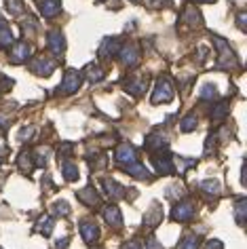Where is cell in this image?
I'll return each instance as SVG.
<instances>
[{
	"mask_svg": "<svg viewBox=\"0 0 247 249\" xmlns=\"http://www.w3.org/2000/svg\"><path fill=\"white\" fill-rule=\"evenodd\" d=\"M213 47L218 49V68L230 70L237 64V57H234V51L230 49V45L224 38H220V36H213Z\"/></svg>",
	"mask_w": 247,
	"mask_h": 249,
	"instance_id": "6da1fadb",
	"label": "cell"
},
{
	"mask_svg": "<svg viewBox=\"0 0 247 249\" xmlns=\"http://www.w3.org/2000/svg\"><path fill=\"white\" fill-rule=\"evenodd\" d=\"M174 85L167 76H160L154 85V91H152V104H169L174 99Z\"/></svg>",
	"mask_w": 247,
	"mask_h": 249,
	"instance_id": "7a4b0ae2",
	"label": "cell"
},
{
	"mask_svg": "<svg viewBox=\"0 0 247 249\" xmlns=\"http://www.w3.org/2000/svg\"><path fill=\"white\" fill-rule=\"evenodd\" d=\"M80 85H83V74L78 70H68L64 74L61 85L57 87V93H61V95H72V93H76L80 89Z\"/></svg>",
	"mask_w": 247,
	"mask_h": 249,
	"instance_id": "3957f363",
	"label": "cell"
},
{
	"mask_svg": "<svg viewBox=\"0 0 247 249\" xmlns=\"http://www.w3.org/2000/svg\"><path fill=\"white\" fill-rule=\"evenodd\" d=\"M119 57L123 61V66L133 70L135 66L140 64V49L135 42H127V45H121V51H119Z\"/></svg>",
	"mask_w": 247,
	"mask_h": 249,
	"instance_id": "277c9868",
	"label": "cell"
},
{
	"mask_svg": "<svg viewBox=\"0 0 247 249\" xmlns=\"http://www.w3.org/2000/svg\"><path fill=\"white\" fill-rule=\"evenodd\" d=\"M196 209H194V203L193 201H180L171 211V220L174 222H190L194 217Z\"/></svg>",
	"mask_w": 247,
	"mask_h": 249,
	"instance_id": "5b68a950",
	"label": "cell"
},
{
	"mask_svg": "<svg viewBox=\"0 0 247 249\" xmlns=\"http://www.w3.org/2000/svg\"><path fill=\"white\" fill-rule=\"evenodd\" d=\"M152 160H154V167L160 176H174L176 173V165H174V159L169 157L167 152H154L152 154Z\"/></svg>",
	"mask_w": 247,
	"mask_h": 249,
	"instance_id": "8992f818",
	"label": "cell"
},
{
	"mask_svg": "<svg viewBox=\"0 0 247 249\" xmlns=\"http://www.w3.org/2000/svg\"><path fill=\"white\" fill-rule=\"evenodd\" d=\"M30 68H32V72L38 74V76H51L55 72V68H57V61L51 57H34Z\"/></svg>",
	"mask_w": 247,
	"mask_h": 249,
	"instance_id": "52a82bcc",
	"label": "cell"
},
{
	"mask_svg": "<svg viewBox=\"0 0 247 249\" xmlns=\"http://www.w3.org/2000/svg\"><path fill=\"white\" fill-rule=\"evenodd\" d=\"M114 159H116V163L127 167L131 163H138V150H135L131 144H121L119 148H116V152H114Z\"/></svg>",
	"mask_w": 247,
	"mask_h": 249,
	"instance_id": "ba28073f",
	"label": "cell"
},
{
	"mask_svg": "<svg viewBox=\"0 0 247 249\" xmlns=\"http://www.w3.org/2000/svg\"><path fill=\"white\" fill-rule=\"evenodd\" d=\"M78 230H80V236L85 239V243H95L100 239V226L93 222V220H83L78 224Z\"/></svg>",
	"mask_w": 247,
	"mask_h": 249,
	"instance_id": "9c48e42d",
	"label": "cell"
},
{
	"mask_svg": "<svg viewBox=\"0 0 247 249\" xmlns=\"http://www.w3.org/2000/svg\"><path fill=\"white\" fill-rule=\"evenodd\" d=\"M102 213H104V220H106L108 226L123 228V215H121V209L116 207V205H106V207L102 209Z\"/></svg>",
	"mask_w": 247,
	"mask_h": 249,
	"instance_id": "30bf717a",
	"label": "cell"
},
{
	"mask_svg": "<svg viewBox=\"0 0 247 249\" xmlns=\"http://www.w3.org/2000/svg\"><path fill=\"white\" fill-rule=\"evenodd\" d=\"M30 53H32V49H30L28 42H13V47H11V61L13 64H23L28 57H30Z\"/></svg>",
	"mask_w": 247,
	"mask_h": 249,
	"instance_id": "8fae6325",
	"label": "cell"
},
{
	"mask_svg": "<svg viewBox=\"0 0 247 249\" xmlns=\"http://www.w3.org/2000/svg\"><path fill=\"white\" fill-rule=\"evenodd\" d=\"M182 23H186L188 28H201L203 26V17L199 13V9L193 7V4H186L182 13Z\"/></svg>",
	"mask_w": 247,
	"mask_h": 249,
	"instance_id": "7c38bea8",
	"label": "cell"
},
{
	"mask_svg": "<svg viewBox=\"0 0 247 249\" xmlns=\"http://www.w3.org/2000/svg\"><path fill=\"white\" fill-rule=\"evenodd\" d=\"M119 51H121V38H104L97 53H100V57L110 59V57H116Z\"/></svg>",
	"mask_w": 247,
	"mask_h": 249,
	"instance_id": "4fadbf2b",
	"label": "cell"
},
{
	"mask_svg": "<svg viewBox=\"0 0 247 249\" xmlns=\"http://www.w3.org/2000/svg\"><path fill=\"white\" fill-rule=\"evenodd\" d=\"M47 45H49V49H51L55 55H61V53L66 51V38H64V34H61L59 30H53V32H49Z\"/></svg>",
	"mask_w": 247,
	"mask_h": 249,
	"instance_id": "5bb4252c",
	"label": "cell"
},
{
	"mask_svg": "<svg viewBox=\"0 0 247 249\" xmlns=\"http://www.w3.org/2000/svg\"><path fill=\"white\" fill-rule=\"evenodd\" d=\"M146 148L148 150H152V152H163V150H167L169 148V140L165 138V135H160V133H150L146 138Z\"/></svg>",
	"mask_w": 247,
	"mask_h": 249,
	"instance_id": "9a60e30c",
	"label": "cell"
},
{
	"mask_svg": "<svg viewBox=\"0 0 247 249\" xmlns=\"http://www.w3.org/2000/svg\"><path fill=\"white\" fill-rule=\"evenodd\" d=\"M125 89L131 95H141L148 89V76H131L129 80H125Z\"/></svg>",
	"mask_w": 247,
	"mask_h": 249,
	"instance_id": "2e32d148",
	"label": "cell"
},
{
	"mask_svg": "<svg viewBox=\"0 0 247 249\" xmlns=\"http://www.w3.org/2000/svg\"><path fill=\"white\" fill-rule=\"evenodd\" d=\"M76 196H78V201H80V203L89 205V207H97V205L102 203V201H100V195L95 192L93 186H87V188L78 190V192H76Z\"/></svg>",
	"mask_w": 247,
	"mask_h": 249,
	"instance_id": "e0dca14e",
	"label": "cell"
},
{
	"mask_svg": "<svg viewBox=\"0 0 247 249\" xmlns=\"http://www.w3.org/2000/svg\"><path fill=\"white\" fill-rule=\"evenodd\" d=\"M160 220H163V209H160L159 203H152V207L148 209L144 215V224L148 228H154V226H159Z\"/></svg>",
	"mask_w": 247,
	"mask_h": 249,
	"instance_id": "ac0fdd59",
	"label": "cell"
},
{
	"mask_svg": "<svg viewBox=\"0 0 247 249\" xmlns=\"http://www.w3.org/2000/svg\"><path fill=\"white\" fill-rule=\"evenodd\" d=\"M38 9L45 17H57L61 13V0H40Z\"/></svg>",
	"mask_w": 247,
	"mask_h": 249,
	"instance_id": "d6986e66",
	"label": "cell"
},
{
	"mask_svg": "<svg viewBox=\"0 0 247 249\" xmlns=\"http://www.w3.org/2000/svg\"><path fill=\"white\" fill-rule=\"evenodd\" d=\"M87 80H91V83H100V80L104 78V70L100 64H95V61H91V64L85 66V70L80 72Z\"/></svg>",
	"mask_w": 247,
	"mask_h": 249,
	"instance_id": "ffe728a7",
	"label": "cell"
},
{
	"mask_svg": "<svg viewBox=\"0 0 247 249\" xmlns=\"http://www.w3.org/2000/svg\"><path fill=\"white\" fill-rule=\"evenodd\" d=\"M104 190H106V195L110 198H114V201H116V198H123V196H125V192H127L119 182H114V179H110V178L104 179Z\"/></svg>",
	"mask_w": 247,
	"mask_h": 249,
	"instance_id": "44dd1931",
	"label": "cell"
},
{
	"mask_svg": "<svg viewBox=\"0 0 247 249\" xmlns=\"http://www.w3.org/2000/svg\"><path fill=\"white\" fill-rule=\"evenodd\" d=\"M123 169H125V173H129V176H133L138 179H152V173L148 171L146 165H141V163H131V165L123 167Z\"/></svg>",
	"mask_w": 247,
	"mask_h": 249,
	"instance_id": "7402d4cb",
	"label": "cell"
},
{
	"mask_svg": "<svg viewBox=\"0 0 247 249\" xmlns=\"http://www.w3.org/2000/svg\"><path fill=\"white\" fill-rule=\"evenodd\" d=\"M59 167H61V173H64V179L66 182H76L78 179V167L72 163V160H59Z\"/></svg>",
	"mask_w": 247,
	"mask_h": 249,
	"instance_id": "603a6c76",
	"label": "cell"
},
{
	"mask_svg": "<svg viewBox=\"0 0 247 249\" xmlns=\"http://www.w3.org/2000/svg\"><path fill=\"white\" fill-rule=\"evenodd\" d=\"M13 42H15V38H13V30H11L4 21H0V49L11 47Z\"/></svg>",
	"mask_w": 247,
	"mask_h": 249,
	"instance_id": "cb8c5ba5",
	"label": "cell"
},
{
	"mask_svg": "<svg viewBox=\"0 0 247 249\" xmlns=\"http://www.w3.org/2000/svg\"><path fill=\"white\" fill-rule=\"evenodd\" d=\"M19 169H21V173H32V169H34V152H21L19 154Z\"/></svg>",
	"mask_w": 247,
	"mask_h": 249,
	"instance_id": "d4e9b609",
	"label": "cell"
},
{
	"mask_svg": "<svg viewBox=\"0 0 247 249\" xmlns=\"http://www.w3.org/2000/svg\"><path fill=\"white\" fill-rule=\"evenodd\" d=\"M245 213H247V198L241 196V198H237V203H234V217H237L239 226L245 224Z\"/></svg>",
	"mask_w": 247,
	"mask_h": 249,
	"instance_id": "484cf974",
	"label": "cell"
},
{
	"mask_svg": "<svg viewBox=\"0 0 247 249\" xmlns=\"http://www.w3.org/2000/svg\"><path fill=\"white\" fill-rule=\"evenodd\" d=\"M199 188L203 192H207V195H213V196H218L222 192V186H220L218 179H203V182L199 184Z\"/></svg>",
	"mask_w": 247,
	"mask_h": 249,
	"instance_id": "4316f807",
	"label": "cell"
},
{
	"mask_svg": "<svg viewBox=\"0 0 247 249\" xmlns=\"http://www.w3.org/2000/svg\"><path fill=\"white\" fill-rule=\"evenodd\" d=\"M196 124H199V118H196V114H188V116H184L180 121V131L182 133H190V131H194V129H196Z\"/></svg>",
	"mask_w": 247,
	"mask_h": 249,
	"instance_id": "83f0119b",
	"label": "cell"
},
{
	"mask_svg": "<svg viewBox=\"0 0 247 249\" xmlns=\"http://www.w3.org/2000/svg\"><path fill=\"white\" fill-rule=\"evenodd\" d=\"M53 217L51 215H45V217H40L38 220V226H36V230H38L40 234H45V236H49L53 232Z\"/></svg>",
	"mask_w": 247,
	"mask_h": 249,
	"instance_id": "f1b7e54d",
	"label": "cell"
},
{
	"mask_svg": "<svg viewBox=\"0 0 247 249\" xmlns=\"http://www.w3.org/2000/svg\"><path fill=\"white\" fill-rule=\"evenodd\" d=\"M199 236L196 234H188V236H184V239L177 243V249H199Z\"/></svg>",
	"mask_w": 247,
	"mask_h": 249,
	"instance_id": "f546056e",
	"label": "cell"
},
{
	"mask_svg": "<svg viewBox=\"0 0 247 249\" xmlns=\"http://www.w3.org/2000/svg\"><path fill=\"white\" fill-rule=\"evenodd\" d=\"M226 114H228V102L224 99L212 110V121H222V118H226Z\"/></svg>",
	"mask_w": 247,
	"mask_h": 249,
	"instance_id": "4dcf8cb0",
	"label": "cell"
},
{
	"mask_svg": "<svg viewBox=\"0 0 247 249\" xmlns=\"http://www.w3.org/2000/svg\"><path fill=\"white\" fill-rule=\"evenodd\" d=\"M201 99H205V102L218 99V89H215V85H203V89H201Z\"/></svg>",
	"mask_w": 247,
	"mask_h": 249,
	"instance_id": "1f68e13d",
	"label": "cell"
},
{
	"mask_svg": "<svg viewBox=\"0 0 247 249\" xmlns=\"http://www.w3.org/2000/svg\"><path fill=\"white\" fill-rule=\"evenodd\" d=\"M4 4H7V11L11 15H19L23 11V2H21V0H4Z\"/></svg>",
	"mask_w": 247,
	"mask_h": 249,
	"instance_id": "d6a6232c",
	"label": "cell"
},
{
	"mask_svg": "<svg viewBox=\"0 0 247 249\" xmlns=\"http://www.w3.org/2000/svg\"><path fill=\"white\" fill-rule=\"evenodd\" d=\"M53 213L55 215H68L70 213V205H68L66 201H57L53 205Z\"/></svg>",
	"mask_w": 247,
	"mask_h": 249,
	"instance_id": "836d02e7",
	"label": "cell"
},
{
	"mask_svg": "<svg viewBox=\"0 0 247 249\" xmlns=\"http://www.w3.org/2000/svg\"><path fill=\"white\" fill-rule=\"evenodd\" d=\"M167 196H169V198H182V196H184V188H182L180 184L171 186V188L167 190Z\"/></svg>",
	"mask_w": 247,
	"mask_h": 249,
	"instance_id": "e575fe53",
	"label": "cell"
},
{
	"mask_svg": "<svg viewBox=\"0 0 247 249\" xmlns=\"http://www.w3.org/2000/svg\"><path fill=\"white\" fill-rule=\"evenodd\" d=\"M163 4H171V0H146V7L150 9H163Z\"/></svg>",
	"mask_w": 247,
	"mask_h": 249,
	"instance_id": "d590c367",
	"label": "cell"
},
{
	"mask_svg": "<svg viewBox=\"0 0 247 249\" xmlns=\"http://www.w3.org/2000/svg\"><path fill=\"white\" fill-rule=\"evenodd\" d=\"M11 87H13V80H9L7 76H2V74H0V95H2V93H7Z\"/></svg>",
	"mask_w": 247,
	"mask_h": 249,
	"instance_id": "8d00e7d4",
	"label": "cell"
},
{
	"mask_svg": "<svg viewBox=\"0 0 247 249\" xmlns=\"http://www.w3.org/2000/svg\"><path fill=\"white\" fill-rule=\"evenodd\" d=\"M32 135H34V127H23L19 131V142H26L32 138Z\"/></svg>",
	"mask_w": 247,
	"mask_h": 249,
	"instance_id": "74e56055",
	"label": "cell"
},
{
	"mask_svg": "<svg viewBox=\"0 0 247 249\" xmlns=\"http://www.w3.org/2000/svg\"><path fill=\"white\" fill-rule=\"evenodd\" d=\"M146 249H163V245L154 239V236H148V241H146Z\"/></svg>",
	"mask_w": 247,
	"mask_h": 249,
	"instance_id": "f35d334b",
	"label": "cell"
},
{
	"mask_svg": "<svg viewBox=\"0 0 247 249\" xmlns=\"http://www.w3.org/2000/svg\"><path fill=\"white\" fill-rule=\"evenodd\" d=\"M247 13H245V11H239V15H237V23H239V28L241 30H245L247 28Z\"/></svg>",
	"mask_w": 247,
	"mask_h": 249,
	"instance_id": "ab89813d",
	"label": "cell"
},
{
	"mask_svg": "<svg viewBox=\"0 0 247 249\" xmlns=\"http://www.w3.org/2000/svg\"><path fill=\"white\" fill-rule=\"evenodd\" d=\"M123 249H144V247H141L140 241H127L125 245H123Z\"/></svg>",
	"mask_w": 247,
	"mask_h": 249,
	"instance_id": "60d3db41",
	"label": "cell"
},
{
	"mask_svg": "<svg viewBox=\"0 0 247 249\" xmlns=\"http://www.w3.org/2000/svg\"><path fill=\"white\" fill-rule=\"evenodd\" d=\"M205 249H224V247H222V243H220V241H215V239H212V241H207V245H205Z\"/></svg>",
	"mask_w": 247,
	"mask_h": 249,
	"instance_id": "b9f144b4",
	"label": "cell"
},
{
	"mask_svg": "<svg viewBox=\"0 0 247 249\" xmlns=\"http://www.w3.org/2000/svg\"><path fill=\"white\" fill-rule=\"evenodd\" d=\"M68 243H70V239H68V236H66V239H59V241H57V249H68Z\"/></svg>",
	"mask_w": 247,
	"mask_h": 249,
	"instance_id": "7bdbcfd3",
	"label": "cell"
},
{
	"mask_svg": "<svg viewBox=\"0 0 247 249\" xmlns=\"http://www.w3.org/2000/svg\"><path fill=\"white\" fill-rule=\"evenodd\" d=\"M196 2H215V0H196Z\"/></svg>",
	"mask_w": 247,
	"mask_h": 249,
	"instance_id": "ee69618b",
	"label": "cell"
},
{
	"mask_svg": "<svg viewBox=\"0 0 247 249\" xmlns=\"http://www.w3.org/2000/svg\"><path fill=\"white\" fill-rule=\"evenodd\" d=\"M100 2H104V0H100Z\"/></svg>",
	"mask_w": 247,
	"mask_h": 249,
	"instance_id": "f6af8a7d",
	"label": "cell"
},
{
	"mask_svg": "<svg viewBox=\"0 0 247 249\" xmlns=\"http://www.w3.org/2000/svg\"><path fill=\"white\" fill-rule=\"evenodd\" d=\"M131 2H135V0H131Z\"/></svg>",
	"mask_w": 247,
	"mask_h": 249,
	"instance_id": "bcb514c9",
	"label": "cell"
},
{
	"mask_svg": "<svg viewBox=\"0 0 247 249\" xmlns=\"http://www.w3.org/2000/svg\"><path fill=\"white\" fill-rule=\"evenodd\" d=\"M95 249H97V247H95Z\"/></svg>",
	"mask_w": 247,
	"mask_h": 249,
	"instance_id": "7dc6e473",
	"label": "cell"
}]
</instances>
